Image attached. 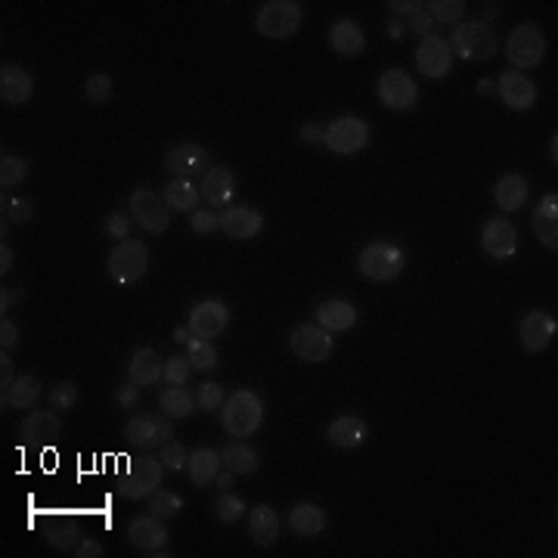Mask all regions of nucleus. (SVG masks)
<instances>
[{
	"label": "nucleus",
	"instance_id": "6",
	"mask_svg": "<svg viewBox=\"0 0 558 558\" xmlns=\"http://www.w3.org/2000/svg\"><path fill=\"white\" fill-rule=\"evenodd\" d=\"M369 143V124L357 115L335 118L329 128L323 130V146H329L335 156H354Z\"/></svg>",
	"mask_w": 558,
	"mask_h": 558
},
{
	"label": "nucleus",
	"instance_id": "7",
	"mask_svg": "<svg viewBox=\"0 0 558 558\" xmlns=\"http://www.w3.org/2000/svg\"><path fill=\"white\" fill-rule=\"evenodd\" d=\"M162 459H152V456H137L130 463H124V481H122V490L124 497L130 500H146L158 490L162 484Z\"/></svg>",
	"mask_w": 558,
	"mask_h": 558
},
{
	"label": "nucleus",
	"instance_id": "45",
	"mask_svg": "<svg viewBox=\"0 0 558 558\" xmlns=\"http://www.w3.org/2000/svg\"><path fill=\"white\" fill-rule=\"evenodd\" d=\"M190 366H193V363L186 360V357H171V360H165V373H162V379L167 382V385H184V382L190 379Z\"/></svg>",
	"mask_w": 558,
	"mask_h": 558
},
{
	"label": "nucleus",
	"instance_id": "5",
	"mask_svg": "<svg viewBox=\"0 0 558 558\" xmlns=\"http://www.w3.org/2000/svg\"><path fill=\"white\" fill-rule=\"evenodd\" d=\"M546 56V38H543L540 25L536 22H525L518 25L506 40V59L512 62L515 68H534L543 62Z\"/></svg>",
	"mask_w": 558,
	"mask_h": 558
},
{
	"label": "nucleus",
	"instance_id": "43",
	"mask_svg": "<svg viewBox=\"0 0 558 558\" xmlns=\"http://www.w3.org/2000/svg\"><path fill=\"white\" fill-rule=\"evenodd\" d=\"M84 94H87L90 103H106L112 96V78L106 72H96L90 75L87 84H84Z\"/></svg>",
	"mask_w": 558,
	"mask_h": 558
},
{
	"label": "nucleus",
	"instance_id": "35",
	"mask_svg": "<svg viewBox=\"0 0 558 558\" xmlns=\"http://www.w3.org/2000/svg\"><path fill=\"white\" fill-rule=\"evenodd\" d=\"M158 407H162V413L167 418H186L195 410V397L184 385H171L167 391H162Z\"/></svg>",
	"mask_w": 558,
	"mask_h": 558
},
{
	"label": "nucleus",
	"instance_id": "29",
	"mask_svg": "<svg viewBox=\"0 0 558 558\" xmlns=\"http://www.w3.org/2000/svg\"><path fill=\"white\" fill-rule=\"evenodd\" d=\"M326 437H329L332 446L351 450V446H360L363 437H366V422H363L360 416H338L329 428H326Z\"/></svg>",
	"mask_w": 558,
	"mask_h": 558
},
{
	"label": "nucleus",
	"instance_id": "42",
	"mask_svg": "<svg viewBox=\"0 0 558 558\" xmlns=\"http://www.w3.org/2000/svg\"><path fill=\"white\" fill-rule=\"evenodd\" d=\"M214 515L223 521V525H233V521H239L242 515H246V502L239 497H230V493H223L218 500V506H214Z\"/></svg>",
	"mask_w": 558,
	"mask_h": 558
},
{
	"label": "nucleus",
	"instance_id": "60",
	"mask_svg": "<svg viewBox=\"0 0 558 558\" xmlns=\"http://www.w3.org/2000/svg\"><path fill=\"white\" fill-rule=\"evenodd\" d=\"M13 267V251L10 248H0V274H4L6 276V270H10Z\"/></svg>",
	"mask_w": 558,
	"mask_h": 558
},
{
	"label": "nucleus",
	"instance_id": "8",
	"mask_svg": "<svg viewBox=\"0 0 558 558\" xmlns=\"http://www.w3.org/2000/svg\"><path fill=\"white\" fill-rule=\"evenodd\" d=\"M130 214H134V220L140 227L156 236L165 233L167 223H171V208H167L165 195L149 190V186H137V190L130 193Z\"/></svg>",
	"mask_w": 558,
	"mask_h": 558
},
{
	"label": "nucleus",
	"instance_id": "14",
	"mask_svg": "<svg viewBox=\"0 0 558 558\" xmlns=\"http://www.w3.org/2000/svg\"><path fill=\"white\" fill-rule=\"evenodd\" d=\"M481 246H484V251L490 257L506 261V257H512L515 248H518V233H515V227L508 220L493 218L484 223V230H481Z\"/></svg>",
	"mask_w": 558,
	"mask_h": 558
},
{
	"label": "nucleus",
	"instance_id": "55",
	"mask_svg": "<svg viewBox=\"0 0 558 558\" xmlns=\"http://www.w3.org/2000/svg\"><path fill=\"white\" fill-rule=\"evenodd\" d=\"M16 302H22V292H19V289H4V292H0V310H4V317H6V310H10V307H16Z\"/></svg>",
	"mask_w": 558,
	"mask_h": 558
},
{
	"label": "nucleus",
	"instance_id": "50",
	"mask_svg": "<svg viewBox=\"0 0 558 558\" xmlns=\"http://www.w3.org/2000/svg\"><path fill=\"white\" fill-rule=\"evenodd\" d=\"M6 218H10L13 223H28L34 218V205L28 199H13L6 202Z\"/></svg>",
	"mask_w": 558,
	"mask_h": 558
},
{
	"label": "nucleus",
	"instance_id": "11",
	"mask_svg": "<svg viewBox=\"0 0 558 558\" xmlns=\"http://www.w3.org/2000/svg\"><path fill=\"white\" fill-rule=\"evenodd\" d=\"M379 100L394 112H407L416 106L418 87L403 68H388L379 78Z\"/></svg>",
	"mask_w": 558,
	"mask_h": 558
},
{
	"label": "nucleus",
	"instance_id": "39",
	"mask_svg": "<svg viewBox=\"0 0 558 558\" xmlns=\"http://www.w3.org/2000/svg\"><path fill=\"white\" fill-rule=\"evenodd\" d=\"M425 13H428L431 19H437V22L453 25V22H463L465 4H463V0H431Z\"/></svg>",
	"mask_w": 558,
	"mask_h": 558
},
{
	"label": "nucleus",
	"instance_id": "16",
	"mask_svg": "<svg viewBox=\"0 0 558 558\" xmlns=\"http://www.w3.org/2000/svg\"><path fill=\"white\" fill-rule=\"evenodd\" d=\"M128 536H130V546L140 549L143 555H167V553H162L165 543H167V527L162 525V518H156V515L137 518L134 525H130Z\"/></svg>",
	"mask_w": 558,
	"mask_h": 558
},
{
	"label": "nucleus",
	"instance_id": "27",
	"mask_svg": "<svg viewBox=\"0 0 558 558\" xmlns=\"http://www.w3.org/2000/svg\"><path fill=\"white\" fill-rule=\"evenodd\" d=\"M527 193H530V186L521 174H502L497 180V186H493V199H497V205L502 212H518L527 202Z\"/></svg>",
	"mask_w": 558,
	"mask_h": 558
},
{
	"label": "nucleus",
	"instance_id": "46",
	"mask_svg": "<svg viewBox=\"0 0 558 558\" xmlns=\"http://www.w3.org/2000/svg\"><path fill=\"white\" fill-rule=\"evenodd\" d=\"M50 400L56 410H72L75 400H78V388H75V382H56L50 391Z\"/></svg>",
	"mask_w": 558,
	"mask_h": 558
},
{
	"label": "nucleus",
	"instance_id": "3",
	"mask_svg": "<svg viewBox=\"0 0 558 558\" xmlns=\"http://www.w3.org/2000/svg\"><path fill=\"white\" fill-rule=\"evenodd\" d=\"M403 264H407L403 251L397 246H391V242H369L357 257L360 274L366 279H373V283H391V279H397Z\"/></svg>",
	"mask_w": 558,
	"mask_h": 558
},
{
	"label": "nucleus",
	"instance_id": "37",
	"mask_svg": "<svg viewBox=\"0 0 558 558\" xmlns=\"http://www.w3.org/2000/svg\"><path fill=\"white\" fill-rule=\"evenodd\" d=\"M44 536L47 543L56 549H75L78 546V525H72V521H66L62 515H56V521H50V525L44 527Z\"/></svg>",
	"mask_w": 558,
	"mask_h": 558
},
{
	"label": "nucleus",
	"instance_id": "18",
	"mask_svg": "<svg viewBox=\"0 0 558 558\" xmlns=\"http://www.w3.org/2000/svg\"><path fill=\"white\" fill-rule=\"evenodd\" d=\"M521 345H525L527 354H540L549 347V341L555 338V320L549 317L546 310H530L525 320H521Z\"/></svg>",
	"mask_w": 558,
	"mask_h": 558
},
{
	"label": "nucleus",
	"instance_id": "62",
	"mask_svg": "<svg viewBox=\"0 0 558 558\" xmlns=\"http://www.w3.org/2000/svg\"><path fill=\"white\" fill-rule=\"evenodd\" d=\"M230 474H233L230 469H227V474H218V487H220V490H230V487H233L236 478H230Z\"/></svg>",
	"mask_w": 558,
	"mask_h": 558
},
{
	"label": "nucleus",
	"instance_id": "51",
	"mask_svg": "<svg viewBox=\"0 0 558 558\" xmlns=\"http://www.w3.org/2000/svg\"><path fill=\"white\" fill-rule=\"evenodd\" d=\"M410 25H413V32H416V34L428 38V32H431V25H435V19H431L425 10H416V13H410Z\"/></svg>",
	"mask_w": 558,
	"mask_h": 558
},
{
	"label": "nucleus",
	"instance_id": "31",
	"mask_svg": "<svg viewBox=\"0 0 558 558\" xmlns=\"http://www.w3.org/2000/svg\"><path fill=\"white\" fill-rule=\"evenodd\" d=\"M59 431H62L59 418L53 413H47V410H34L22 422V435L34 444H53L56 437H59Z\"/></svg>",
	"mask_w": 558,
	"mask_h": 558
},
{
	"label": "nucleus",
	"instance_id": "59",
	"mask_svg": "<svg viewBox=\"0 0 558 558\" xmlns=\"http://www.w3.org/2000/svg\"><path fill=\"white\" fill-rule=\"evenodd\" d=\"M195 338L190 326H180V329H174V341H180V345H190V341Z\"/></svg>",
	"mask_w": 558,
	"mask_h": 558
},
{
	"label": "nucleus",
	"instance_id": "40",
	"mask_svg": "<svg viewBox=\"0 0 558 558\" xmlns=\"http://www.w3.org/2000/svg\"><path fill=\"white\" fill-rule=\"evenodd\" d=\"M149 515H156V518H174V515L184 508V500L177 497V493H167V490H156L149 497Z\"/></svg>",
	"mask_w": 558,
	"mask_h": 558
},
{
	"label": "nucleus",
	"instance_id": "23",
	"mask_svg": "<svg viewBox=\"0 0 558 558\" xmlns=\"http://www.w3.org/2000/svg\"><path fill=\"white\" fill-rule=\"evenodd\" d=\"M326 512L320 506H313V502H298V506H292L289 512V527L295 536H302V540H310V536H320L326 530Z\"/></svg>",
	"mask_w": 558,
	"mask_h": 558
},
{
	"label": "nucleus",
	"instance_id": "32",
	"mask_svg": "<svg viewBox=\"0 0 558 558\" xmlns=\"http://www.w3.org/2000/svg\"><path fill=\"white\" fill-rule=\"evenodd\" d=\"M186 469H190V478L195 487H208L218 481V469H220V453L208 450V446H202V450H195L190 456V463H186Z\"/></svg>",
	"mask_w": 558,
	"mask_h": 558
},
{
	"label": "nucleus",
	"instance_id": "44",
	"mask_svg": "<svg viewBox=\"0 0 558 558\" xmlns=\"http://www.w3.org/2000/svg\"><path fill=\"white\" fill-rule=\"evenodd\" d=\"M195 407L205 410V413H214V410L223 407V388L218 382H208V385L199 388V394H195Z\"/></svg>",
	"mask_w": 558,
	"mask_h": 558
},
{
	"label": "nucleus",
	"instance_id": "12",
	"mask_svg": "<svg viewBox=\"0 0 558 558\" xmlns=\"http://www.w3.org/2000/svg\"><path fill=\"white\" fill-rule=\"evenodd\" d=\"M289 347L307 363H323L332 357V338L323 326H298L289 338Z\"/></svg>",
	"mask_w": 558,
	"mask_h": 558
},
{
	"label": "nucleus",
	"instance_id": "34",
	"mask_svg": "<svg viewBox=\"0 0 558 558\" xmlns=\"http://www.w3.org/2000/svg\"><path fill=\"white\" fill-rule=\"evenodd\" d=\"M162 195H165V202H167V208H171V212H193V208L199 205L202 190L193 184V180L177 177V180H167V186H165Z\"/></svg>",
	"mask_w": 558,
	"mask_h": 558
},
{
	"label": "nucleus",
	"instance_id": "54",
	"mask_svg": "<svg viewBox=\"0 0 558 558\" xmlns=\"http://www.w3.org/2000/svg\"><path fill=\"white\" fill-rule=\"evenodd\" d=\"M72 555H78V558H100V555H103V546H100L96 540H81L78 546H75Z\"/></svg>",
	"mask_w": 558,
	"mask_h": 558
},
{
	"label": "nucleus",
	"instance_id": "25",
	"mask_svg": "<svg viewBox=\"0 0 558 558\" xmlns=\"http://www.w3.org/2000/svg\"><path fill=\"white\" fill-rule=\"evenodd\" d=\"M329 44L338 56H360L363 47H366V34L354 19H338L329 28Z\"/></svg>",
	"mask_w": 558,
	"mask_h": 558
},
{
	"label": "nucleus",
	"instance_id": "20",
	"mask_svg": "<svg viewBox=\"0 0 558 558\" xmlns=\"http://www.w3.org/2000/svg\"><path fill=\"white\" fill-rule=\"evenodd\" d=\"M205 162H208V152L202 149L199 143H180V146H174V149H167V156H165L167 171H171L174 177H184V180H190L193 174H199L202 167H205Z\"/></svg>",
	"mask_w": 558,
	"mask_h": 558
},
{
	"label": "nucleus",
	"instance_id": "36",
	"mask_svg": "<svg viewBox=\"0 0 558 558\" xmlns=\"http://www.w3.org/2000/svg\"><path fill=\"white\" fill-rule=\"evenodd\" d=\"M220 463L233 474H251V472H257L261 459H257V453L246 444H230L227 450L220 453Z\"/></svg>",
	"mask_w": 558,
	"mask_h": 558
},
{
	"label": "nucleus",
	"instance_id": "21",
	"mask_svg": "<svg viewBox=\"0 0 558 558\" xmlns=\"http://www.w3.org/2000/svg\"><path fill=\"white\" fill-rule=\"evenodd\" d=\"M530 227H534L536 239L546 248H558V195L549 193L543 195V202L534 208V218H530Z\"/></svg>",
	"mask_w": 558,
	"mask_h": 558
},
{
	"label": "nucleus",
	"instance_id": "47",
	"mask_svg": "<svg viewBox=\"0 0 558 558\" xmlns=\"http://www.w3.org/2000/svg\"><path fill=\"white\" fill-rule=\"evenodd\" d=\"M190 463V456H186V446L184 444H174V441H167L162 446V465L165 469H174V472H180L184 465Z\"/></svg>",
	"mask_w": 558,
	"mask_h": 558
},
{
	"label": "nucleus",
	"instance_id": "26",
	"mask_svg": "<svg viewBox=\"0 0 558 558\" xmlns=\"http://www.w3.org/2000/svg\"><path fill=\"white\" fill-rule=\"evenodd\" d=\"M317 323L329 332H347L357 323V307L351 302H341V298H332V302H323L317 307Z\"/></svg>",
	"mask_w": 558,
	"mask_h": 558
},
{
	"label": "nucleus",
	"instance_id": "49",
	"mask_svg": "<svg viewBox=\"0 0 558 558\" xmlns=\"http://www.w3.org/2000/svg\"><path fill=\"white\" fill-rule=\"evenodd\" d=\"M106 236H112V239H118V242L130 239V218L128 214H122V212L109 214L106 218Z\"/></svg>",
	"mask_w": 558,
	"mask_h": 558
},
{
	"label": "nucleus",
	"instance_id": "48",
	"mask_svg": "<svg viewBox=\"0 0 558 558\" xmlns=\"http://www.w3.org/2000/svg\"><path fill=\"white\" fill-rule=\"evenodd\" d=\"M193 230L199 236H212V233H218L220 230V214H214V212H193Z\"/></svg>",
	"mask_w": 558,
	"mask_h": 558
},
{
	"label": "nucleus",
	"instance_id": "30",
	"mask_svg": "<svg viewBox=\"0 0 558 558\" xmlns=\"http://www.w3.org/2000/svg\"><path fill=\"white\" fill-rule=\"evenodd\" d=\"M248 536L255 540V546H274L279 536V515L270 506H257L248 518Z\"/></svg>",
	"mask_w": 558,
	"mask_h": 558
},
{
	"label": "nucleus",
	"instance_id": "1",
	"mask_svg": "<svg viewBox=\"0 0 558 558\" xmlns=\"http://www.w3.org/2000/svg\"><path fill=\"white\" fill-rule=\"evenodd\" d=\"M220 416H223V428L233 437H251L264 422V403L255 391L242 388L236 394H230V400H223Z\"/></svg>",
	"mask_w": 558,
	"mask_h": 558
},
{
	"label": "nucleus",
	"instance_id": "4",
	"mask_svg": "<svg viewBox=\"0 0 558 558\" xmlns=\"http://www.w3.org/2000/svg\"><path fill=\"white\" fill-rule=\"evenodd\" d=\"M298 25H302V6L295 0H267L255 19V28L270 40L292 38Z\"/></svg>",
	"mask_w": 558,
	"mask_h": 558
},
{
	"label": "nucleus",
	"instance_id": "57",
	"mask_svg": "<svg viewBox=\"0 0 558 558\" xmlns=\"http://www.w3.org/2000/svg\"><path fill=\"white\" fill-rule=\"evenodd\" d=\"M302 140H307V143H323V130H320L317 124H304Z\"/></svg>",
	"mask_w": 558,
	"mask_h": 558
},
{
	"label": "nucleus",
	"instance_id": "9",
	"mask_svg": "<svg viewBox=\"0 0 558 558\" xmlns=\"http://www.w3.org/2000/svg\"><path fill=\"white\" fill-rule=\"evenodd\" d=\"M146 267H149V251L137 239L118 242L115 251L109 255V276L122 285L137 283V279L146 274Z\"/></svg>",
	"mask_w": 558,
	"mask_h": 558
},
{
	"label": "nucleus",
	"instance_id": "22",
	"mask_svg": "<svg viewBox=\"0 0 558 558\" xmlns=\"http://www.w3.org/2000/svg\"><path fill=\"white\" fill-rule=\"evenodd\" d=\"M0 96H4V103H10V106H22V103H28L34 96L32 75L19 66H4L0 68Z\"/></svg>",
	"mask_w": 558,
	"mask_h": 558
},
{
	"label": "nucleus",
	"instance_id": "28",
	"mask_svg": "<svg viewBox=\"0 0 558 558\" xmlns=\"http://www.w3.org/2000/svg\"><path fill=\"white\" fill-rule=\"evenodd\" d=\"M130 382L140 388H146V385H156L158 379H162V373H165V363L162 357H158L152 347H140V351L130 357Z\"/></svg>",
	"mask_w": 558,
	"mask_h": 558
},
{
	"label": "nucleus",
	"instance_id": "41",
	"mask_svg": "<svg viewBox=\"0 0 558 558\" xmlns=\"http://www.w3.org/2000/svg\"><path fill=\"white\" fill-rule=\"evenodd\" d=\"M25 174H28L25 158L4 156V162H0V184H4V190H6V186H16L19 180H25Z\"/></svg>",
	"mask_w": 558,
	"mask_h": 558
},
{
	"label": "nucleus",
	"instance_id": "2",
	"mask_svg": "<svg viewBox=\"0 0 558 558\" xmlns=\"http://www.w3.org/2000/svg\"><path fill=\"white\" fill-rule=\"evenodd\" d=\"M446 44H450V50L456 56H463V59H490V56L500 50V40H497V34H493V28L487 22H481V19H474V22H459Z\"/></svg>",
	"mask_w": 558,
	"mask_h": 558
},
{
	"label": "nucleus",
	"instance_id": "10",
	"mask_svg": "<svg viewBox=\"0 0 558 558\" xmlns=\"http://www.w3.org/2000/svg\"><path fill=\"white\" fill-rule=\"evenodd\" d=\"M171 422L156 413H140L124 425V437L137 446V450H152V446H165L171 441Z\"/></svg>",
	"mask_w": 558,
	"mask_h": 558
},
{
	"label": "nucleus",
	"instance_id": "33",
	"mask_svg": "<svg viewBox=\"0 0 558 558\" xmlns=\"http://www.w3.org/2000/svg\"><path fill=\"white\" fill-rule=\"evenodd\" d=\"M40 379L38 375H19V379H13L10 385L4 388V403H10V407L16 410H28L32 403H38L40 397Z\"/></svg>",
	"mask_w": 558,
	"mask_h": 558
},
{
	"label": "nucleus",
	"instance_id": "52",
	"mask_svg": "<svg viewBox=\"0 0 558 558\" xmlns=\"http://www.w3.org/2000/svg\"><path fill=\"white\" fill-rule=\"evenodd\" d=\"M115 400H118V407H137L140 403V385H122L118 388V394H115Z\"/></svg>",
	"mask_w": 558,
	"mask_h": 558
},
{
	"label": "nucleus",
	"instance_id": "17",
	"mask_svg": "<svg viewBox=\"0 0 558 558\" xmlns=\"http://www.w3.org/2000/svg\"><path fill=\"white\" fill-rule=\"evenodd\" d=\"M497 90H500L502 103L512 112H527V109H534V103H536V84L521 72H506L497 81Z\"/></svg>",
	"mask_w": 558,
	"mask_h": 558
},
{
	"label": "nucleus",
	"instance_id": "56",
	"mask_svg": "<svg viewBox=\"0 0 558 558\" xmlns=\"http://www.w3.org/2000/svg\"><path fill=\"white\" fill-rule=\"evenodd\" d=\"M391 10H394L397 13V16H403V13H407V16H410V13H416V10H422V6L425 4H416V0H403V4H400V0H391Z\"/></svg>",
	"mask_w": 558,
	"mask_h": 558
},
{
	"label": "nucleus",
	"instance_id": "24",
	"mask_svg": "<svg viewBox=\"0 0 558 558\" xmlns=\"http://www.w3.org/2000/svg\"><path fill=\"white\" fill-rule=\"evenodd\" d=\"M202 195H205V202H212V205H230V199L236 195L233 171H230L227 165H214L212 171L205 174V180H202Z\"/></svg>",
	"mask_w": 558,
	"mask_h": 558
},
{
	"label": "nucleus",
	"instance_id": "19",
	"mask_svg": "<svg viewBox=\"0 0 558 558\" xmlns=\"http://www.w3.org/2000/svg\"><path fill=\"white\" fill-rule=\"evenodd\" d=\"M220 230L233 239H255L264 230V218L255 212V208L246 205H233L220 214Z\"/></svg>",
	"mask_w": 558,
	"mask_h": 558
},
{
	"label": "nucleus",
	"instance_id": "63",
	"mask_svg": "<svg viewBox=\"0 0 558 558\" xmlns=\"http://www.w3.org/2000/svg\"><path fill=\"white\" fill-rule=\"evenodd\" d=\"M493 90H497V84H493L490 78H481L478 81V94H493Z\"/></svg>",
	"mask_w": 558,
	"mask_h": 558
},
{
	"label": "nucleus",
	"instance_id": "58",
	"mask_svg": "<svg viewBox=\"0 0 558 558\" xmlns=\"http://www.w3.org/2000/svg\"><path fill=\"white\" fill-rule=\"evenodd\" d=\"M0 379H4V388L13 382V363L6 357V351H4V357H0Z\"/></svg>",
	"mask_w": 558,
	"mask_h": 558
},
{
	"label": "nucleus",
	"instance_id": "53",
	"mask_svg": "<svg viewBox=\"0 0 558 558\" xmlns=\"http://www.w3.org/2000/svg\"><path fill=\"white\" fill-rule=\"evenodd\" d=\"M16 345H19V329L10 320H4V323H0V347L10 351V347H16Z\"/></svg>",
	"mask_w": 558,
	"mask_h": 558
},
{
	"label": "nucleus",
	"instance_id": "15",
	"mask_svg": "<svg viewBox=\"0 0 558 558\" xmlns=\"http://www.w3.org/2000/svg\"><path fill=\"white\" fill-rule=\"evenodd\" d=\"M227 320H230V310L223 302H202L190 310V329L195 338L212 341L214 335H220L227 329Z\"/></svg>",
	"mask_w": 558,
	"mask_h": 558
},
{
	"label": "nucleus",
	"instance_id": "38",
	"mask_svg": "<svg viewBox=\"0 0 558 558\" xmlns=\"http://www.w3.org/2000/svg\"><path fill=\"white\" fill-rule=\"evenodd\" d=\"M186 360H190L195 369H202V373H212V369L218 366V351H214L212 341H205V338H193V341H190V354H186Z\"/></svg>",
	"mask_w": 558,
	"mask_h": 558
},
{
	"label": "nucleus",
	"instance_id": "13",
	"mask_svg": "<svg viewBox=\"0 0 558 558\" xmlns=\"http://www.w3.org/2000/svg\"><path fill=\"white\" fill-rule=\"evenodd\" d=\"M416 66H418V72L431 81L446 78V72H450V66H453L450 44H446L444 38H437V34L422 38V44H418V50H416Z\"/></svg>",
	"mask_w": 558,
	"mask_h": 558
},
{
	"label": "nucleus",
	"instance_id": "61",
	"mask_svg": "<svg viewBox=\"0 0 558 558\" xmlns=\"http://www.w3.org/2000/svg\"><path fill=\"white\" fill-rule=\"evenodd\" d=\"M388 34H391V38H394V40H400V38H403V25L397 22V19H391V25H388Z\"/></svg>",
	"mask_w": 558,
	"mask_h": 558
}]
</instances>
